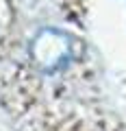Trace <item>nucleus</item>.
Masks as SVG:
<instances>
[{
    "label": "nucleus",
    "instance_id": "nucleus-1",
    "mask_svg": "<svg viewBox=\"0 0 126 131\" xmlns=\"http://www.w3.org/2000/svg\"><path fill=\"white\" fill-rule=\"evenodd\" d=\"M31 61L41 72H57L72 59V39L59 28H41L28 44Z\"/></svg>",
    "mask_w": 126,
    "mask_h": 131
}]
</instances>
